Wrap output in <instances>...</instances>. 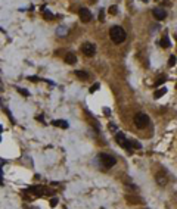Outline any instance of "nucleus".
Listing matches in <instances>:
<instances>
[{"label": "nucleus", "instance_id": "f257e3e1", "mask_svg": "<svg viewBox=\"0 0 177 209\" xmlns=\"http://www.w3.org/2000/svg\"><path fill=\"white\" fill-rule=\"evenodd\" d=\"M109 37H111V40H112L114 43L120 44V43H123V41L127 38V34H126V31H124V28L115 25V27H112V28L109 29Z\"/></svg>", "mask_w": 177, "mask_h": 209}, {"label": "nucleus", "instance_id": "f03ea898", "mask_svg": "<svg viewBox=\"0 0 177 209\" xmlns=\"http://www.w3.org/2000/svg\"><path fill=\"white\" fill-rule=\"evenodd\" d=\"M99 161H100V164H102L105 168H112V167L117 164L115 158L111 156V155H106V153H100V155H99Z\"/></svg>", "mask_w": 177, "mask_h": 209}, {"label": "nucleus", "instance_id": "7ed1b4c3", "mask_svg": "<svg viewBox=\"0 0 177 209\" xmlns=\"http://www.w3.org/2000/svg\"><path fill=\"white\" fill-rule=\"evenodd\" d=\"M148 122H149V118H148L146 113H143V112L136 113V116H134V124H136V127L145 128V127L148 125Z\"/></svg>", "mask_w": 177, "mask_h": 209}, {"label": "nucleus", "instance_id": "20e7f679", "mask_svg": "<svg viewBox=\"0 0 177 209\" xmlns=\"http://www.w3.org/2000/svg\"><path fill=\"white\" fill-rule=\"evenodd\" d=\"M27 192L31 193V195H34V196H41V195H49V193H50V192H49L46 187H43V186H31Z\"/></svg>", "mask_w": 177, "mask_h": 209}, {"label": "nucleus", "instance_id": "39448f33", "mask_svg": "<svg viewBox=\"0 0 177 209\" xmlns=\"http://www.w3.org/2000/svg\"><path fill=\"white\" fill-rule=\"evenodd\" d=\"M81 52L86 55V56H93L96 53V46L92 44V43H84L81 46Z\"/></svg>", "mask_w": 177, "mask_h": 209}, {"label": "nucleus", "instance_id": "423d86ee", "mask_svg": "<svg viewBox=\"0 0 177 209\" xmlns=\"http://www.w3.org/2000/svg\"><path fill=\"white\" fill-rule=\"evenodd\" d=\"M78 15H80V19H81L84 24H87V22L92 19V12H90L87 7H81V9L78 10Z\"/></svg>", "mask_w": 177, "mask_h": 209}, {"label": "nucleus", "instance_id": "0eeeda50", "mask_svg": "<svg viewBox=\"0 0 177 209\" xmlns=\"http://www.w3.org/2000/svg\"><path fill=\"white\" fill-rule=\"evenodd\" d=\"M152 15H154V18H155V19H158V21H162V19L167 16L165 10H164V9H161V7H155V9L152 10Z\"/></svg>", "mask_w": 177, "mask_h": 209}, {"label": "nucleus", "instance_id": "6e6552de", "mask_svg": "<svg viewBox=\"0 0 177 209\" xmlns=\"http://www.w3.org/2000/svg\"><path fill=\"white\" fill-rule=\"evenodd\" d=\"M64 59H65V62H66V63H69V65H74V63L77 62V56H75L74 53H66Z\"/></svg>", "mask_w": 177, "mask_h": 209}, {"label": "nucleus", "instance_id": "1a4fd4ad", "mask_svg": "<svg viewBox=\"0 0 177 209\" xmlns=\"http://www.w3.org/2000/svg\"><path fill=\"white\" fill-rule=\"evenodd\" d=\"M52 125L61 127V128H68V122L64 121V119H55V121H52Z\"/></svg>", "mask_w": 177, "mask_h": 209}, {"label": "nucleus", "instance_id": "9d476101", "mask_svg": "<svg viewBox=\"0 0 177 209\" xmlns=\"http://www.w3.org/2000/svg\"><path fill=\"white\" fill-rule=\"evenodd\" d=\"M160 44L164 47V49H167V47H170L171 44H170V38H168V35H164L162 38H161V41H160Z\"/></svg>", "mask_w": 177, "mask_h": 209}, {"label": "nucleus", "instance_id": "9b49d317", "mask_svg": "<svg viewBox=\"0 0 177 209\" xmlns=\"http://www.w3.org/2000/svg\"><path fill=\"white\" fill-rule=\"evenodd\" d=\"M115 140H117V143L121 146L124 141H126V137H124V133H117L115 134Z\"/></svg>", "mask_w": 177, "mask_h": 209}, {"label": "nucleus", "instance_id": "f8f14e48", "mask_svg": "<svg viewBox=\"0 0 177 209\" xmlns=\"http://www.w3.org/2000/svg\"><path fill=\"white\" fill-rule=\"evenodd\" d=\"M78 78H81V80H89V74L86 72V71H75L74 72Z\"/></svg>", "mask_w": 177, "mask_h": 209}, {"label": "nucleus", "instance_id": "ddd939ff", "mask_svg": "<svg viewBox=\"0 0 177 209\" xmlns=\"http://www.w3.org/2000/svg\"><path fill=\"white\" fill-rule=\"evenodd\" d=\"M157 183H158L160 186H165V184H167V178H165L164 175L158 174V175H157Z\"/></svg>", "mask_w": 177, "mask_h": 209}, {"label": "nucleus", "instance_id": "4468645a", "mask_svg": "<svg viewBox=\"0 0 177 209\" xmlns=\"http://www.w3.org/2000/svg\"><path fill=\"white\" fill-rule=\"evenodd\" d=\"M165 93H167V88H161V90H157L154 96H155V99H158V97H162Z\"/></svg>", "mask_w": 177, "mask_h": 209}, {"label": "nucleus", "instance_id": "2eb2a0df", "mask_svg": "<svg viewBox=\"0 0 177 209\" xmlns=\"http://www.w3.org/2000/svg\"><path fill=\"white\" fill-rule=\"evenodd\" d=\"M56 32H58V35H66V32H68V28H66V27H59Z\"/></svg>", "mask_w": 177, "mask_h": 209}, {"label": "nucleus", "instance_id": "dca6fc26", "mask_svg": "<svg viewBox=\"0 0 177 209\" xmlns=\"http://www.w3.org/2000/svg\"><path fill=\"white\" fill-rule=\"evenodd\" d=\"M130 144H131V147H134V149H140V147H142V144H140L139 141H136V140H130Z\"/></svg>", "mask_w": 177, "mask_h": 209}, {"label": "nucleus", "instance_id": "f3484780", "mask_svg": "<svg viewBox=\"0 0 177 209\" xmlns=\"http://www.w3.org/2000/svg\"><path fill=\"white\" fill-rule=\"evenodd\" d=\"M168 65H170V66H174V65H176V56H173V55L170 56V59H168Z\"/></svg>", "mask_w": 177, "mask_h": 209}, {"label": "nucleus", "instance_id": "a211bd4d", "mask_svg": "<svg viewBox=\"0 0 177 209\" xmlns=\"http://www.w3.org/2000/svg\"><path fill=\"white\" fill-rule=\"evenodd\" d=\"M108 12H109L111 15H117V12H118V9H117V6H111Z\"/></svg>", "mask_w": 177, "mask_h": 209}, {"label": "nucleus", "instance_id": "6ab92c4d", "mask_svg": "<svg viewBox=\"0 0 177 209\" xmlns=\"http://www.w3.org/2000/svg\"><path fill=\"white\" fill-rule=\"evenodd\" d=\"M18 91L22 94V96H30V93H28V90H25V88H21V87H18Z\"/></svg>", "mask_w": 177, "mask_h": 209}, {"label": "nucleus", "instance_id": "aec40b11", "mask_svg": "<svg viewBox=\"0 0 177 209\" xmlns=\"http://www.w3.org/2000/svg\"><path fill=\"white\" fill-rule=\"evenodd\" d=\"M99 87H100V84H97V83H96V84H93V85L90 87V93H95V91H96Z\"/></svg>", "mask_w": 177, "mask_h": 209}, {"label": "nucleus", "instance_id": "412c9836", "mask_svg": "<svg viewBox=\"0 0 177 209\" xmlns=\"http://www.w3.org/2000/svg\"><path fill=\"white\" fill-rule=\"evenodd\" d=\"M49 203H50V206H52V208H55V206L58 205V199H56V197H52Z\"/></svg>", "mask_w": 177, "mask_h": 209}, {"label": "nucleus", "instance_id": "4be33fe9", "mask_svg": "<svg viewBox=\"0 0 177 209\" xmlns=\"http://www.w3.org/2000/svg\"><path fill=\"white\" fill-rule=\"evenodd\" d=\"M28 81H32V83H38V81H41V80H40L38 77H32V75H31V77H28Z\"/></svg>", "mask_w": 177, "mask_h": 209}, {"label": "nucleus", "instance_id": "5701e85b", "mask_svg": "<svg viewBox=\"0 0 177 209\" xmlns=\"http://www.w3.org/2000/svg\"><path fill=\"white\" fill-rule=\"evenodd\" d=\"M44 18H46V19H52V18H53V15H52L49 10H44Z\"/></svg>", "mask_w": 177, "mask_h": 209}, {"label": "nucleus", "instance_id": "b1692460", "mask_svg": "<svg viewBox=\"0 0 177 209\" xmlns=\"http://www.w3.org/2000/svg\"><path fill=\"white\" fill-rule=\"evenodd\" d=\"M164 83H165V77L162 75L161 78H158V81H157V85H160V84H164Z\"/></svg>", "mask_w": 177, "mask_h": 209}, {"label": "nucleus", "instance_id": "393cba45", "mask_svg": "<svg viewBox=\"0 0 177 209\" xmlns=\"http://www.w3.org/2000/svg\"><path fill=\"white\" fill-rule=\"evenodd\" d=\"M99 19L103 21V10H102V9H100V12H99Z\"/></svg>", "mask_w": 177, "mask_h": 209}, {"label": "nucleus", "instance_id": "a878e982", "mask_svg": "<svg viewBox=\"0 0 177 209\" xmlns=\"http://www.w3.org/2000/svg\"><path fill=\"white\" fill-rule=\"evenodd\" d=\"M115 128H117V127H115L114 124H111V125H109V130H111V131H115Z\"/></svg>", "mask_w": 177, "mask_h": 209}, {"label": "nucleus", "instance_id": "bb28decb", "mask_svg": "<svg viewBox=\"0 0 177 209\" xmlns=\"http://www.w3.org/2000/svg\"><path fill=\"white\" fill-rule=\"evenodd\" d=\"M0 184H3V180H1V172H0Z\"/></svg>", "mask_w": 177, "mask_h": 209}, {"label": "nucleus", "instance_id": "cd10ccee", "mask_svg": "<svg viewBox=\"0 0 177 209\" xmlns=\"http://www.w3.org/2000/svg\"><path fill=\"white\" fill-rule=\"evenodd\" d=\"M140 1H143V3H148V1H149V0H140Z\"/></svg>", "mask_w": 177, "mask_h": 209}, {"label": "nucleus", "instance_id": "c85d7f7f", "mask_svg": "<svg viewBox=\"0 0 177 209\" xmlns=\"http://www.w3.org/2000/svg\"><path fill=\"white\" fill-rule=\"evenodd\" d=\"M0 133H1V125H0Z\"/></svg>", "mask_w": 177, "mask_h": 209}, {"label": "nucleus", "instance_id": "c756f323", "mask_svg": "<svg viewBox=\"0 0 177 209\" xmlns=\"http://www.w3.org/2000/svg\"><path fill=\"white\" fill-rule=\"evenodd\" d=\"M158 1H160V0H158Z\"/></svg>", "mask_w": 177, "mask_h": 209}]
</instances>
